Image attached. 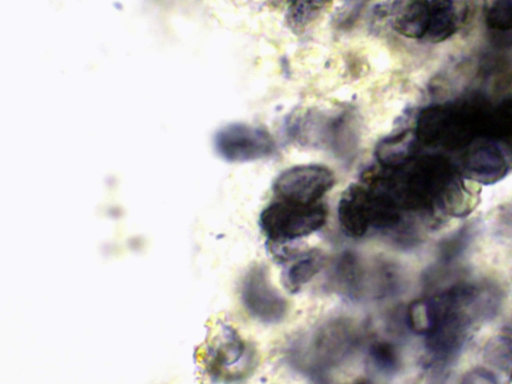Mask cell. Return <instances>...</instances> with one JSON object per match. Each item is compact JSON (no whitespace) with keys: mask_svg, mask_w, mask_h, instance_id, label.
Masks as SVG:
<instances>
[{"mask_svg":"<svg viewBox=\"0 0 512 384\" xmlns=\"http://www.w3.org/2000/svg\"><path fill=\"white\" fill-rule=\"evenodd\" d=\"M333 172L326 166L306 164L290 167L275 179L276 195L289 202L316 204L333 187Z\"/></svg>","mask_w":512,"mask_h":384,"instance_id":"obj_5","label":"cell"},{"mask_svg":"<svg viewBox=\"0 0 512 384\" xmlns=\"http://www.w3.org/2000/svg\"><path fill=\"white\" fill-rule=\"evenodd\" d=\"M485 20L496 30L512 29V0H485Z\"/></svg>","mask_w":512,"mask_h":384,"instance_id":"obj_18","label":"cell"},{"mask_svg":"<svg viewBox=\"0 0 512 384\" xmlns=\"http://www.w3.org/2000/svg\"><path fill=\"white\" fill-rule=\"evenodd\" d=\"M325 257L320 250L312 249L298 256L283 273V284L295 293L310 282L323 268Z\"/></svg>","mask_w":512,"mask_h":384,"instance_id":"obj_9","label":"cell"},{"mask_svg":"<svg viewBox=\"0 0 512 384\" xmlns=\"http://www.w3.org/2000/svg\"><path fill=\"white\" fill-rule=\"evenodd\" d=\"M324 204H300L279 200L265 207L259 216L260 229L273 244H283L319 231L327 221Z\"/></svg>","mask_w":512,"mask_h":384,"instance_id":"obj_3","label":"cell"},{"mask_svg":"<svg viewBox=\"0 0 512 384\" xmlns=\"http://www.w3.org/2000/svg\"><path fill=\"white\" fill-rule=\"evenodd\" d=\"M370 268L364 265L360 256L352 251L341 253L331 267L329 287L343 297L358 300L369 290Z\"/></svg>","mask_w":512,"mask_h":384,"instance_id":"obj_7","label":"cell"},{"mask_svg":"<svg viewBox=\"0 0 512 384\" xmlns=\"http://www.w3.org/2000/svg\"><path fill=\"white\" fill-rule=\"evenodd\" d=\"M429 15L427 0H411L395 17V30L408 38H422L428 31Z\"/></svg>","mask_w":512,"mask_h":384,"instance_id":"obj_10","label":"cell"},{"mask_svg":"<svg viewBox=\"0 0 512 384\" xmlns=\"http://www.w3.org/2000/svg\"><path fill=\"white\" fill-rule=\"evenodd\" d=\"M510 381L512 382V373H511V378H510Z\"/></svg>","mask_w":512,"mask_h":384,"instance_id":"obj_20","label":"cell"},{"mask_svg":"<svg viewBox=\"0 0 512 384\" xmlns=\"http://www.w3.org/2000/svg\"><path fill=\"white\" fill-rule=\"evenodd\" d=\"M216 144L220 155L233 162L263 159L275 151V142L269 132L249 124H233L225 128Z\"/></svg>","mask_w":512,"mask_h":384,"instance_id":"obj_6","label":"cell"},{"mask_svg":"<svg viewBox=\"0 0 512 384\" xmlns=\"http://www.w3.org/2000/svg\"><path fill=\"white\" fill-rule=\"evenodd\" d=\"M239 294L245 311L260 323L277 324L287 315L288 302L263 265H253L244 274Z\"/></svg>","mask_w":512,"mask_h":384,"instance_id":"obj_4","label":"cell"},{"mask_svg":"<svg viewBox=\"0 0 512 384\" xmlns=\"http://www.w3.org/2000/svg\"><path fill=\"white\" fill-rule=\"evenodd\" d=\"M287 21L295 31H302L321 17L332 0H286Z\"/></svg>","mask_w":512,"mask_h":384,"instance_id":"obj_15","label":"cell"},{"mask_svg":"<svg viewBox=\"0 0 512 384\" xmlns=\"http://www.w3.org/2000/svg\"><path fill=\"white\" fill-rule=\"evenodd\" d=\"M429 26L427 34L433 41H442L456 30V12L453 0L429 2Z\"/></svg>","mask_w":512,"mask_h":384,"instance_id":"obj_12","label":"cell"},{"mask_svg":"<svg viewBox=\"0 0 512 384\" xmlns=\"http://www.w3.org/2000/svg\"><path fill=\"white\" fill-rule=\"evenodd\" d=\"M367 365L373 374L394 376L401 368L397 347L388 340H376L368 348Z\"/></svg>","mask_w":512,"mask_h":384,"instance_id":"obj_11","label":"cell"},{"mask_svg":"<svg viewBox=\"0 0 512 384\" xmlns=\"http://www.w3.org/2000/svg\"><path fill=\"white\" fill-rule=\"evenodd\" d=\"M406 324L418 335H428L438 320V310L434 297H423L409 303L406 309Z\"/></svg>","mask_w":512,"mask_h":384,"instance_id":"obj_13","label":"cell"},{"mask_svg":"<svg viewBox=\"0 0 512 384\" xmlns=\"http://www.w3.org/2000/svg\"><path fill=\"white\" fill-rule=\"evenodd\" d=\"M468 169L479 181L490 183L504 176L506 164L500 152L484 148L472 154Z\"/></svg>","mask_w":512,"mask_h":384,"instance_id":"obj_14","label":"cell"},{"mask_svg":"<svg viewBox=\"0 0 512 384\" xmlns=\"http://www.w3.org/2000/svg\"><path fill=\"white\" fill-rule=\"evenodd\" d=\"M475 233V225L467 224L443 239L438 246V262L450 265L464 253Z\"/></svg>","mask_w":512,"mask_h":384,"instance_id":"obj_17","label":"cell"},{"mask_svg":"<svg viewBox=\"0 0 512 384\" xmlns=\"http://www.w3.org/2000/svg\"><path fill=\"white\" fill-rule=\"evenodd\" d=\"M484 358L501 370L512 371V319L486 343Z\"/></svg>","mask_w":512,"mask_h":384,"instance_id":"obj_16","label":"cell"},{"mask_svg":"<svg viewBox=\"0 0 512 384\" xmlns=\"http://www.w3.org/2000/svg\"><path fill=\"white\" fill-rule=\"evenodd\" d=\"M462 383H476V384H489V383H496L497 378L495 374L485 368H473L469 370L466 374L462 377Z\"/></svg>","mask_w":512,"mask_h":384,"instance_id":"obj_19","label":"cell"},{"mask_svg":"<svg viewBox=\"0 0 512 384\" xmlns=\"http://www.w3.org/2000/svg\"><path fill=\"white\" fill-rule=\"evenodd\" d=\"M361 341V329L353 319L335 316L294 338L285 356L300 374L324 380L353 357Z\"/></svg>","mask_w":512,"mask_h":384,"instance_id":"obj_1","label":"cell"},{"mask_svg":"<svg viewBox=\"0 0 512 384\" xmlns=\"http://www.w3.org/2000/svg\"><path fill=\"white\" fill-rule=\"evenodd\" d=\"M337 218L343 232L351 238H361L371 230L368 196L362 183L344 191L338 202Z\"/></svg>","mask_w":512,"mask_h":384,"instance_id":"obj_8","label":"cell"},{"mask_svg":"<svg viewBox=\"0 0 512 384\" xmlns=\"http://www.w3.org/2000/svg\"><path fill=\"white\" fill-rule=\"evenodd\" d=\"M199 375L212 382H238L256 369L257 353L229 321L216 319L194 354Z\"/></svg>","mask_w":512,"mask_h":384,"instance_id":"obj_2","label":"cell"}]
</instances>
